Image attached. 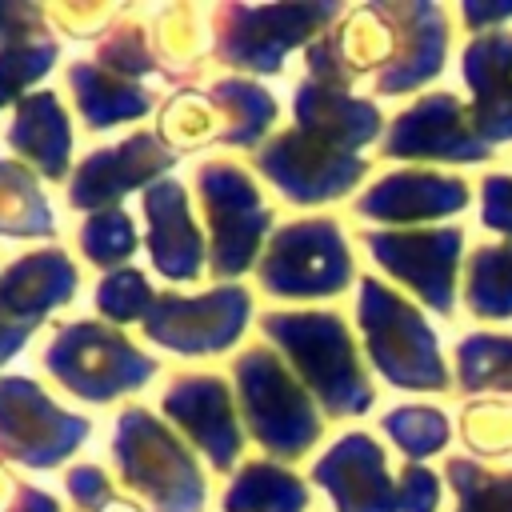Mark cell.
I'll use <instances>...</instances> for the list:
<instances>
[{
    "label": "cell",
    "mask_w": 512,
    "mask_h": 512,
    "mask_svg": "<svg viewBox=\"0 0 512 512\" xmlns=\"http://www.w3.org/2000/svg\"><path fill=\"white\" fill-rule=\"evenodd\" d=\"M264 328L292 352L332 412H360L372 404V388L364 384L352 344L332 316H268Z\"/></svg>",
    "instance_id": "obj_1"
},
{
    "label": "cell",
    "mask_w": 512,
    "mask_h": 512,
    "mask_svg": "<svg viewBox=\"0 0 512 512\" xmlns=\"http://www.w3.org/2000/svg\"><path fill=\"white\" fill-rule=\"evenodd\" d=\"M360 324L372 340V360L400 388H444V364L436 356V336L420 324V316L404 300H396L376 280H364Z\"/></svg>",
    "instance_id": "obj_2"
},
{
    "label": "cell",
    "mask_w": 512,
    "mask_h": 512,
    "mask_svg": "<svg viewBox=\"0 0 512 512\" xmlns=\"http://www.w3.org/2000/svg\"><path fill=\"white\" fill-rule=\"evenodd\" d=\"M116 456L124 476L148 492L164 512H196L204 500L200 472L184 456V448L148 416V412H124L116 432Z\"/></svg>",
    "instance_id": "obj_3"
},
{
    "label": "cell",
    "mask_w": 512,
    "mask_h": 512,
    "mask_svg": "<svg viewBox=\"0 0 512 512\" xmlns=\"http://www.w3.org/2000/svg\"><path fill=\"white\" fill-rule=\"evenodd\" d=\"M44 364L80 396L108 400L116 392H128L144 384L156 372V360L140 356L132 344H124L116 332H104L100 324H76L64 328L44 356Z\"/></svg>",
    "instance_id": "obj_4"
},
{
    "label": "cell",
    "mask_w": 512,
    "mask_h": 512,
    "mask_svg": "<svg viewBox=\"0 0 512 512\" xmlns=\"http://www.w3.org/2000/svg\"><path fill=\"white\" fill-rule=\"evenodd\" d=\"M236 372H240V392H244V408L256 436L280 456L304 452L316 440L320 424L308 408V396L296 388V380L264 348L248 352Z\"/></svg>",
    "instance_id": "obj_5"
},
{
    "label": "cell",
    "mask_w": 512,
    "mask_h": 512,
    "mask_svg": "<svg viewBox=\"0 0 512 512\" xmlns=\"http://www.w3.org/2000/svg\"><path fill=\"white\" fill-rule=\"evenodd\" d=\"M260 276L268 292L280 296L340 292V284L348 280V248L328 220L292 224L272 240Z\"/></svg>",
    "instance_id": "obj_6"
},
{
    "label": "cell",
    "mask_w": 512,
    "mask_h": 512,
    "mask_svg": "<svg viewBox=\"0 0 512 512\" xmlns=\"http://www.w3.org/2000/svg\"><path fill=\"white\" fill-rule=\"evenodd\" d=\"M204 208L212 220V248H216V272H240L252 260L256 236L268 224V212L256 200V188L244 172L228 164L200 168Z\"/></svg>",
    "instance_id": "obj_7"
},
{
    "label": "cell",
    "mask_w": 512,
    "mask_h": 512,
    "mask_svg": "<svg viewBox=\"0 0 512 512\" xmlns=\"http://www.w3.org/2000/svg\"><path fill=\"white\" fill-rule=\"evenodd\" d=\"M0 428L8 452L28 464H56L88 432L84 420H72L68 412L52 408L32 388V380H0Z\"/></svg>",
    "instance_id": "obj_8"
},
{
    "label": "cell",
    "mask_w": 512,
    "mask_h": 512,
    "mask_svg": "<svg viewBox=\"0 0 512 512\" xmlns=\"http://www.w3.org/2000/svg\"><path fill=\"white\" fill-rule=\"evenodd\" d=\"M244 312H248L244 288H216L212 296H196V300L160 296L156 312L148 316V332L168 348L208 352L228 344L244 328Z\"/></svg>",
    "instance_id": "obj_9"
},
{
    "label": "cell",
    "mask_w": 512,
    "mask_h": 512,
    "mask_svg": "<svg viewBox=\"0 0 512 512\" xmlns=\"http://www.w3.org/2000/svg\"><path fill=\"white\" fill-rule=\"evenodd\" d=\"M372 244L376 260L392 268L400 280H408L432 308L448 312L452 308V268H456V248L460 232L440 228V232H364Z\"/></svg>",
    "instance_id": "obj_10"
},
{
    "label": "cell",
    "mask_w": 512,
    "mask_h": 512,
    "mask_svg": "<svg viewBox=\"0 0 512 512\" xmlns=\"http://www.w3.org/2000/svg\"><path fill=\"white\" fill-rule=\"evenodd\" d=\"M260 168L292 196V200H328V196H340L360 172L364 164L352 160V156H340V148L300 132V136H280L272 140V148L264 152Z\"/></svg>",
    "instance_id": "obj_11"
},
{
    "label": "cell",
    "mask_w": 512,
    "mask_h": 512,
    "mask_svg": "<svg viewBox=\"0 0 512 512\" xmlns=\"http://www.w3.org/2000/svg\"><path fill=\"white\" fill-rule=\"evenodd\" d=\"M388 156H444V160H480L488 152V140H480L464 124V108L448 96L436 92L420 100L408 116L396 120L392 140L384 144Z\"/></svg>",
    "instance_id": "obj_12"
},
{
    "label": "cell",
    "mask_w": 512,
    "mask_h": 512,
    "mask_svg": "<svg viewBox=\"0 0 512 512\" xmlns=\"http://www.w3.org/2000/svg\"><path fill=\"white\" fill-rule=\"evenodd\" d=\"M384 456L368 436H344L320 464L316 476L340 500L344 512H392V488L380 472Z\"/></svg>",
    "instance_id": "obj_13"
},
{
    "label": "cell",
    "mask_w": 512,
    "mask_h": 512,
    "mask_svg": "<svg viewBox=\"0 0 512 512\" xmlns=\"http://www.w3.org/2000/svg\"><path fill=\"white\" fill-rule=\"evenodd\" d=\"M168 164V152L152 140V136H132L124 140L120 148H108V152H96L80 176L72 180V204L76 208H96V204H108L116 200L120 192H128L132 184L148 180L152 172H160Z\"/></svg>",
    "instance_id": "obj_14"
},
{
    "label": "cell",
    "mask_w": 512,
    "mask_h": 512,
    "mask_svg": "<svg viewBox=\"0 0 512 512\" xmlns=\"http://www.w3.org/2000/svg\"><path fill=\"white\" fill-rule=\"evenodd\" d=\"M164 408L172 420H180L204 444V452L212 456L216 468L232 464V456L240 452V428L232 420V408H228L220 380H208V376L204 380H180V388L168 392Z\"/></svg>",
    "instance_id": "obj_15"
},
{
    "label": "cell",
    "mask_w": 512,
    "mask_h": 512,
    "mask_svg": "<svg viewBox=\"0 0 512 512\" xmlns=\"http://www.w3.org/2000/svg\"><path fill=\"white\" fill-rule=\"evenodd\" d=\"M468 204V188L440 172H400L376 184L364 200V216L380 220H424V216H448Z\"/></svg>",
    "instance_id": "obj_16"
},
{
    "label": "cell",
    "mask_w": 512,
    "mask_h": 512,
    "mask_svg": "<svg viewBox=\"0 0 512 512\" xmlns=\"http://www.w3.org/2000/svg\"><path fill=\"white\" fill-rule=\"evenodd\" d=\"M464 76L472 80L480 140H512V36H484L464 56Z\"/></svg>",
    "instance_id": "obj_17"
},
{
    "label": "cell",
    "mask_w": 512,
    "mask_h": 512,
    "mask_svg": "<svg viewBox=\"0 0 512 512\" xmlns=\"http://www.w3.org/2000/svg\"><path fill=\"white\" fill-rule=\"evenodd\" d=\"M144 212H148V244H152V260L164 276H196L200 272V236L188 220V208H184V192L180 184H156L148 188L144 196Z\"/></svg>",
    "instance_id": "obj_18"
},
{
    "label": "cell",
    "mask_w": 512,
    "mask_h": 512,
    "mask_svg": "<svg viewBox=\"0 0 512 512\" xmlns=\"http://www.w3.org/2000/svg\"><path fill=\"white\" fill-rule=\"evenodd\" d=\"M76 272L64 252H32L0 284V316H40L72 296Z\"/></svg>",
    "instance_id": "obj_19"
},
{
    "label": "cell",
    "mask_w": 512,
    "mask_h": 512,
    "mask_svg": "<svg viewBox=\"0 0 512 512\" xmlns=\"http://www.w3.org/2000/svg\"><path fill=\"white\" fill-rule=\"evenodd\" d=\"M8 140L24 156H32L48 176H64V168H68V124H64V112H60L52 92H36L20 104Z\"/></svg>",
    "instance_id": "obj_20"
},
{
    "label": "cell",
    "mask_w": 512,
    "mask_h": 512,
    "mask_svg": "<svg viewBox=\"0 0 512 512\" xmlns=\"http://www.w3.org/2000/svg\"><path fill=\"white\" fill-rule=\"evenodd\" d=\"M304 504H308L304 484L272 464L244 468V476H236V484L224 496L228 512H300Z\"/></svg>",
    "instance_id": "obj_21"
},
{
    "label": "cell",
    "mask_w": 512,
    "mask_h": 512,
    "mask_svg": "<svg viewBox=\"0 0 512 512\" xmlns=\"http://www.w3.org/2000/svg\"><path fill=\"white\" fill-rule=\"evenodd\" d=\"M72 88L80 92V112L88 124H108V120H128L140 116L148 108V96L136 88H124L116 80H108L96 68H72Z\"/></svg>",
    "instance_id": "obj_22"
},
{
    "label": "cell",
    "mask_w": 512,
    "mask_h": 512,
    "mask_svg": "<svg viewBox=\"0 0 512 512\" xmlns=\"http://www.w3.org/2000/svg\"><path fill=\"white\" fill-rule=\"evenodd\" d=\"M468 304L476 316H512V248H480L468 264Z\"/></svg>",
    "instance_id": "obj_23"
},
{
    "label": "cell",
    "mask_w": 512,
    "mask_h": 512,
    "mask_svg": "<svg viewBox=\"0 0 512 512\" xmlns=\"http://www.w3.org/2000/svg\"><path fill=\"white\" fill-rule=\"evenodd\" d=\"M0 232H16V236L52 232V212L44 208L36 184L8 164H0Z\"/></svg>",
    "instance_id": "obj_24"
},
{
    "label": "cell",
    "mask_w": 512,
    "mask_h": 512,
    "mask_svg": "<svg viewBox=\"0 0 512 512\" xmlns=\"http://www.w3.org/2000/svg\"><path fill=\"white\" fill-rule=\"evenodd\" d=\"M460 376L468 388H512V340L504 336L460 340Z\"/></svg>",
    "instance_id": "obj_25"
},
{
    "label": "cell",
    "mask_w": 512,
    "mask_h": 512,
    "mask_svg": "<svg viewBox=\"0 0 512 512\" xmlns=\"http://www.w3.org/2000/svg\"><path fill=\"white\" fill-rule=\"evenodd\" d=\"M384 428L408 456H428L448 440L444 412H432V408H396V412H388Z\"/></svg>",
    "instance_id": "obj_26"
},
{
    "label": "cell",
    "mask_w": 512,
    "mask_h": 512,
    "mask_svg": "<svg viewBox=\"0 0 512 512\" xmlns=\"http://www.w3.org/2000/svg\"><path fill=\"white\" fill-rule=\"evenodd\" d=\"M448 472L464 500L460 512H512V476H484L464 460H452Z\"/></svg>",
    "instance_id": "obj_27"
},
{
    "label": "cell",
    "mask_w": 512,
    "mask_h": 512,
    "mask_svg": "<svg viewBox=\"0 0 512 512\" xmlns=\"http://www.w3.org/2000/svg\"><path fill=\"white\" fill-rule=\"evenodd\" d=\"M80 244H84L88 260H96V264H116V260H124V256L136 248V232H132V224H128L124 212L104 208L100 216H92V220L84 224Z\"/></svg>",
    "instance_id": "obj_28"
},
{
    "label": "cell",
    "mask_w": 512,
    "mask_h": 512,
    "mask_svg": "<svg viewBox=\"0 0 512 512\" xmlns=\"http://www.w3.org/2000/svg\"><path fill=\"white\" fill-rule=\"evenodd\" d=\"M148 300H152V288L140 272H116L96 292V304L108 320H136V316H144Z\"/></svg>",
    "instance_id": "obj_29"
},
{
    "label": "cell",
    "mask_w": 512,
    "mask_h": 512,
    "mask_svg": "<svg viewBox=\"0 0 512 512\" xmlns=\"http://www.w3.org/2000/svg\"><path fill=\"white\" fill-rule=\"evenodd\" d=\"M52 56H56L52 44H24V40H20L16 48L0 52V104H4L12 92H20V84L36 80V76L48 68Z\"/></svg>",
    "instance_id": "obj_30"
},
{
    "label": "cell",
    "mask_w": 512,
    "mask_h": 512,
    "mask_svg": "<svg viewBox=\"0 0 512 512\" xmlns=\"http://www.w3.org/2000/svg\"><path fill=\"white\" fill-rule=\"evenodd\" d=\"M436 500H440V488H436V476L424 472V468H408L400 476V488H396V504L404 512H436Z\"/></svg>",
    "instance_id": "obj_31"
},
{
    "label": "cell",
    "mask_w": 512,
    "mask_h": 512,
    "mask_svg": "<svg viewBox=\"0 0 512 512\" xmlns=\"http://www.w3.org/2000/svg\"><path fill=\"white\" fill-rule=\"evenodd\" d=\"M484 224L512 232V180L508 176H488L484 180Z\"/></svg>",
    "instance_id": "obj_32"
},
{
    "label": "cell",
    "mask_w": 512,
    "mask_h": 512,
    "mask_svg": "<svg viewBox=\"0 0 512 512\" xmlns=\"http://www.w3.org/2000/svg\"><path fill=\"white\" fill-rule=\"evenodd\" d=\"M68 488H72V496H76L84 508H96V504L108 500V480H104L100 468H76V472L68 476Z\"/></svg>",
    "instance_id": "obj_33"
},
{
    "label": "cell",
    "mask_w": 512,
    "mask_h": 512,
    "mask_svg": "<svg viewBox=\"0 0 512 512\" xmlns=\"http://www.w3.org/2000/svg\"><path fill=\"white\" fill-rule=\"evenodd\" d=\"M20 496H24V512H56V500L52 496H40L32 488H24Z\"/></svg>",
    "instance_id": "obj_34"
}]
</instances>
